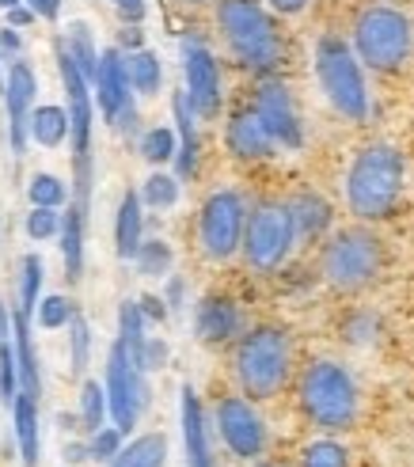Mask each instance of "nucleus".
I'll return each instance as SVG.
<instances>
[{
    "instance_id": "1",
    "label": "nucleus",
    "mask_w": 414,
    "mask_h": 467,
    "mask_svg": "<svg viewBox=\"0 0 414 467\" xmlns=\"http://www.w3.org/2000/svg\"><path fill=\"white\" fill-rule=\"evenodd\" d=\"M407 163L396 145L373 141L357 149L347 171V209L357 221H384L392 217L403 202Z\"/></svg>"
},
{
    "instance_id": "2",
    "label": "nucleus",
    "mask_w": 414,
    "mask_h": 467,
    "mask_svg": "<svg viewBox=\"0 0 414 467\" xmlns=\"http://www.w3.org/2000/svg\"><path fill=\"white\" fill-rule=\"evenodd\" d=\"M217 27H221L228 54L243 68H251V73L266 77L285 61V38L263 0H221Z\"/></svg>"
},
{
    "instance_id": "3",
    "label": "nucleus",
    "mask_w": 414,
    "mask_h": 467,
    "mask_svg": "<svg viewBox=\"0 0 414 467\" xmlns=\"http://www.w3.org/2000/svg\"><path fill=\"white\" fill-rule=\"evenodd\" d=\"M296 403H301L305 418L316 430L347 433L357 422L361 391H357V380L347 365L319 358L301 372V380H296Z\"/></svg>"
},
{
    "instance_id": "4",
    "label": "nucleus",
    "mask_w": 414,
    "mask_h": 467,
    "mask_svg": "<svg viewBox=\"0 0 414 467\" xmlns=\"http://www.w3.org/2000/svg\"><path fill=\"white\" fill-rule=\"evenodd\" d=\"M236 384L251 403L274 400L293 377V338L282 327H251L240 335L233 354Z\"/></svg>"
},
{
    "instance_id": "5",
    "label": "nucleus",
    "mask_w": 414,
    "mask_h": 467,
    "mask_svg": "<svg viewBox=\"0 0 414 467\" xmlns=\"http://www.w3.org/2000/svg\"><path fill=\"white\" fill-rule=\"evenodd\" d=\"M414 50V23L392 5H365L354 16V54L377 73H399Z\"/></svg>"
},
{
    "instance_id": "6",
    "label": "nucleus",
    "mask_w": 414,
    "mask_h": 467,
    "mask_svg": "<svg viewBox=\"0 0 414 467\" xmlns=\"http://www.w3.org/2000/svg\"><path fill=\"white\" fill-rule=\"evenodd\" d=\"M319 274L338 293H361L384 274V244L369 228H338L319 251Z\"/></svg>"
},
{
    "instance_id": "7",
    "label": "nucleus",
    "mask_w": 414,
    "mask_h": 467,
    "mask_svg": "<svg viewBox=\"0 0 414 467\" xmlns=\"http://www.w3.org/2000/svg\"><path fill=\"white\" fill-rule=\"evenodd\" d=\"M316 80L324 88L327 103L342 114L347 122H365L369 119V88H365L361 57L354 54V46L338 35H324L316 42Z\"/></svg>"
},
{
    "instance_id": "8",
    "label": "nucleus",
    "mask_w": 414,
    "mask_h": 467,
    "mask_svg": "<svg viewBox=\"0 0 414 467\" xmlns=\"http://www.w3.org/2000/svg\"><path fill=\"white\" fill-rule=\"evenodd\" d=\"M57 73L65 84V99H68V145H73V182H77V202L88 213V194H91V126H96V107H91V84L77 68V61L68 57L65 42H57Z\"/></svg>"
},
{
    "instance_id": "9",
    "label": "nucleus",
    "mask_w": 414,
    "mask_h": 467,
    "mask_svg": "<svg viewBox=\"0 0 414 467\" xmlns=\"http://www.w3.org/2000/svg\"><path fill=\"white\" fill-rule=\"evenodd\" d=\"M296 247V224L289 213V202H259L247 217L243 232V259L255 274L282 270L289 251Z\"/></svg>"
},
{
    "instance_id": "10",
    "label": "nucleus",
    "mask_w": 414,
    "mask_h": 467,
    "mask_svg": "<svg viewBox=\"0 0 414 467\" xmlns=\"http://www.w3.org/2000/svg\"><path fill=\"white\" fill-rule=\"evenodd\" d=\"M247 217H251V209H247L243 194L233 191V186L213 191L210 198H205L202 213H198V247H202L205 259L228 263L236 251H243Z\"/></svg>"
},
{
    "instance_id": "11",
    "label": "nucleus",
    "mask_w": 414,
    "mask_h": 467,
    "mask_svg": "<svg viewBox=\"0 0 414 467\" xmlns=\"http://www.w3.org/2000/svg\"><path fill=\"white\" fill-rule=\"evenodd\" d=\"M107 400H110V418L122 433H129L141 418L149 403V388H145V365L133 349L114 338L110 354H107Z\"/></svg>"
},
{
    "instance_id": "12",
    "label": "nucleus",
    "mask_w": 414,
    "mask_h": 467,
    "mask_svg": "<svg viewBox=\"0 0 414 467\" xmlns=\"http://www.w3.org/2000/svg\"><path fill=\"white\" fill-rule=\"evenodd\" d=\"M213 426L224 441V449L236 460H259L266 452V422L247 395H221L213 407Z\"/></svg>"
},
{
    "instance_id": "13",
    "label": "nucleus",
    "mask_w": 414,
    "mask_h": 467,
    "mask_svg": "<svg viewBox=\"0 0 414 467\" xmlns=\"http://www.w3.org/2000/svg\"><path fill=\"white\" fill-rule=\"evenodd\" d=\"M251 107H255V114L263 119V126L270 130V137L278 141V149L296 152V149L305 145V122H301V110H296L293 91H289L282 80L266 77V80L255 88V99H251Z\"/></svg>"
},
{
    "instance_id": "14",
    "label": "nucleus",
    "mask_w": 414,
    "mask_h": 467,
    "mask_svg": "<svg viewBox=\"0 0 414 467\" xmlns=\"http://www.w3.org/2000/svg\"><path fill=\"white\" fill-rule=\"evenodd\" d=\"M182 77H187V99L202 122H213L221 114L224 91H221V65L217 57L205 50L202 42H182Z\"/></svg>"
},
{
    "instance_id": "15",
    "label": "nucleus",
    "mask_w": 414,
    "mask_h": 467,
    "mask_svg": "<svg viewBox=\"0 0 414 467\" xmlns=\"http://www.w3.org/2000/svg\"><path fill=\"white\" fill-rule=\"evenodd\" d=\"M133 84L126 73V57L119 50H103L99 61V77H96V103L103 110V119L114 122L119 130H133L137 126V107H133Z\"/></svg>"
},
{
    "instance_id": "16",
    "label": "nucleus",
    "mask_w": 414,
    "mask_h": 467,
    "mask_svg": "<svg viewBox=\"0 0 414 467\" xmlns=\"http://www.w3.org/2000/svg\"><path fill=\"white\" fill-rule=\"evenodd\" d=\"M35 91H38V77L27 61H12L8 80H5V107H8V141L12 152L23 156L27 149V126H31V110H35Z\"/></svg>"
},
{
    "instance_id": "17",
    "label": "nucleus",
    "mask_w": 414,
    "mask_h": 467,
    "mask_svg": "<svg viewBox=\"0 0 414 467\" xmlns=\"http://www.w3.org/2000/svg\"><path fill=\"white\" fill-rule=\"evenodd\" d=\"M224 145H228V152H233L236 160H247V163L270 160L274 152H278V141H274L270 130L263 126L255 107L233 110V119H228V126H224Z\"/></svg>"
},
{
    "instance_id": "18",
    "label": "nucleus",
    "mask_w": 414,
    "mask_h": 467,
    "mask_svg": "<svg viewBox=\"0 0 414 467\" xmlns=\"http://www.w3.org/2000/svg\"><path fill=\"white\" fill-rule=\"evenodd\" d=\"M194 331L205 346L240 342L243 335V312L233 296H205L194 312Z\"/></svg>"
},
{
    "instance_id": "19",
    "label": "nucleus",
    "mask_w": 414,
    "mask_h": 467,
    "mask_svg": "<svg viewBox=\"0 0 414 467\" xmlns=\"http://www.w3.org/2000/svg\"><path fill=\"white\" fill-rule=\"evenodd\" d=\"M179 426H182V452H187V467H217L213 463V445H210V422L194 388H182L179 400Z\"/></svg>"
},
{
    "instance_id": "20",
    "label": "nucleus",
    "mask_w": 414,
    "mask_h": 467,
    "mask_svg": "<svg viewBox=\"0 0 414 467\" xmlns=\"http://www.w3.org/2000/svg\"><path fill=\"white\" fill-rule=\"evenodd\" d=\"M171 114H175V133H179V152H175V171L179 179H194L198 171V114L187 99V91H175L171 99Z\"/></svg>"
},
{
    "instance_id": "21",
    "label": "nucleus",
    "mask_w": 414,
    "mask_h": 467,
    "mask_svg": "<svg viewBox=\"0 0 414 467\" xmlns=\"http://www.w3.org/2000/svg\"><path fill=\"white\" fill-rule=\"evenodd\" d=\"M145 202L137 191H126L122 202H119V217H114V251H119V259H129L133 263V254L137 247L145 244Z\"/></svg>"
},
{
    "instance_id": "22",
    "label": "nucleus",
    "mask_w": 414,
    "mask_h": 467,
    "mask_svg": "<svg viewBox=\"0 0 414 467\" xmlns=\"http://www.w3.org/2000/svg\"><path fill=\"white\" fill-rule=\"evenodd\" d=\"M12 422H16V445L23 467H35L42 452V437H38V395L19 391L12 400Z\"/></svg>"
},
{
    "instance_id": "23",
    "label": "nucleus",
    "mask_w": 414,
    "mask_h": 467,
    "mask_svg": "<svg viewBox=\"0 0 414 467\" xmlns=\"http://www.w3.org/2000/svg\"><path fill=\"white\" fill-rule=\"evenodd\" d=\"M289 213H293V224H296V240H305V244L319 240V236H324V232L331 228V221H335L327 198H319V194H312V191L296 194V198L289 202Z\"/></svg>"
},
{
    "instance_id": "24",
    "label": "nucleus",
    "mask_w": 414,
    "mask_h": 467,
    "mask_svg": "<svg viewBox=\"0 0 414 467\" xmlns=\"http://www.w3.org/2000/svg\"><path fill=\"white\" fill-rule=\"evenodd\" d=\"M12 338H16V361H19V391L42 395V368H38V349L31 338V316L16 312L12 316Z\"/></svg>"
},
{
    "instance_id": "25",
    "label": "nucleus",
    "mask_w": 414,
    "mask_h": 467,
    "mask_svg": "<svg viewBox=\"0 0 414 467\" xmlns=\"http://www.w3.org/2000/svg\"><path fill=\"white\" fill-rule=\"evenodd\" d=\"M84 224H88V213L80 205H68L65 209V221H61V259H65V274L68 282H80L84 274Z\"/></svg>"
},
{
    "instance_id": "26",
    "label": "nucleus",
    "mask_w": 414,
    "mask_h": 467,
    "mask_svg": "<svg viewBox=\"0 0 414 467\" xmlns=\"http://www.w3.org/2000/svg\"><path fill=\"white\" fill-rule=\"evenodd\" d=\"M31 141H38L42 149H57L65 145V137L73 133V122H68V107H57V103H42L31 110Z\"/></svg>"
},
{
    "instance_id": "27",
    "label": "nucleus",
    "mask_w": 414,
    "mask_h": 467,
    "mask_svg": "<svg viewBox=\"0 0 414 467\" xmlns=\"http://www.w3.org/2000/svg\"><path fill=\"white\" fill-rule=\"evenodd\" d=\"M168 463V437L164 433H145L129 441V445L103 467H164Z\"/></svg>"
},
{
    "instance_id": "28",
    "label": "nucleus",
    "mask_w": 414,
    "mask_h": 467,
    "mask_svg": "<svg viewBox=\"0 0 414 467\" xmlns=\"http://www.w3.org/2000/svg\"><path fill=\"white\" fill-rule=\"evenodd\" d=\"M65 50H68V57L77 61V68L84 73V80H88L91 88H96V77H99V61H103V54L96 50V42H91L88 23H73V27H68Z\"/></svg>"
},
{
    "instance_id": "29",
    "label": "nucleus",
    "mask_w": 414,
    "mask_h": 467,
    "mask_svg": "<svg viewBox=\"0 0 414 467\" xmlns=\"http://www.w3.org/2000/svg\"><path fill=\"white\" fill-rule=\"evenodd\" d=\"M126 73H129V84L137 96H156L160 91V80H164V68H160V57L152 50H133L126 54Z\"/></svg>"
},
{
    "instance_id": "30",
    "label": "nucleus",
    "mask_w": 414,
    "mask_h": 467,
    "mask_svg": "<svg viewBox=\"0 0 414 467\" xmlns=\"http://www.w3.org/2000/svg\"><path fill=\"white\" fill-rule=\"evenodd\" d=\"M110 414V400H107V384H96V380H84L80 384V410H77V418H80V426L88 430V433H96L99 426H103V418Z\"/></svg>"
},
{
    "instance_id": "31",
    "label": "nucleus",
    "mask_w": 414,
    "mask_h": 467,
    "mask_svg": "<svg viewBox=\"0 0 414 467\" xmlns=\"http://www.w3.org/2000/svg\"><path fill=\"white\" fill-rule=\"evenodd\" d=\"M301 467H350V449L335 437H316L301 449Z\"/></svg>"
},
{
    "instance_id": "32",
    "label": "nucleus",
    "mask_w": 414,
    "mask_h": 467,
    "mask_svg": "<svg viewBox=\"0 0 414 467\" xmlns=\"http://www.w3.org/2000/svg\"><path fill=\"white\" fill-rule=\"evenodd\" d=\"M19 312L23 316H35L38 308V293H42V259L38 254H23V266H19Z\"/></svg>"
},
{
    "instance_id": "33",
    "label": "nucleus",
    "mask_w": 414,
    "mask_h": 467,
    "mask_svg": "<svg viewBox=\"0 0 414 467\" xmlns=\"http://www.w3.org/2000/svg\"><path fill=\"white\" fill-rule=\"evenodd\" d=\"M133 266H137V274H145V277H168V270H171V247L164 240H145L141 247H137V254H133Z\"/></svg>"
},
{
    "instance_id": "34",
    "label": "nucleus",
    "mask_w": 414,
    "mask_h": 467,
    "mask_svg": "<svg viewBox=\"0 0 414 467\" xmlns=\"http://www.w3.org/2000/svg\"><path fill=\"white\" fill-rule=\"evenodd\" d=\"M175 152H179V133H175V130H168V126L145 130V137H141V156H145L149 163H168V160H175Z\"/></svg>"
},
{
    "instance_id": "35",
    "label": "nucleus",
    "mask_w": 414,
    "mask_h": 467,
    "mask_svg": "<svg viewBox=\"0 0 414 467\" xmlns=\"http://www.w3.org/2000/svg\"><path fill=\"white\" fill-rule=\"evenodd\" d=\"M27 198H31V205L61 209L65 198H68V186H65L57 175H50V171H38V175H31V182H27Z\"/></svg>"
},
{
    "instance_id": "36",
    "label": "nucleus",
    "mask_w": 414,
    "mask_h": 467,
    "mask_svg": "<svg viewBox=\"0 0 414 467\" xmlns=\"http://www.w3.org/2000/svg\"><path fill=\"white\" fill-rule=\"evenodd\" d=\"M141 202L149 209H171L179 202V179L175 175H164V171H152L141 186Z\"/></svg>"
},
{
    "instance_id": "37",
    "label": "nucleus",
    "mask_w": 414,
    "mask_h": 467,
    "mask_svg": "<svg viewBox=\"0 0 414 467\" xmlns=\"http://www.w3.org/2000/svg\"><path fill=\"white\" fill-rule=\"evenodd\" d=\"M122 430L119 426H99L96 433H91L88 437V452H91V460H96V463H110L114 456H119L126 445H122Z\"/></svg>"
},
{
    "instance_id": "38",
    "label": "nucleus",
    "mask_w": 414,
    "mask_h": 467,
    "mask_svg": "<svg viewBox=\"0 0 414 467\" xmlns=\"http://www.w3.org/2000/svg\"><path fill=\"white\" fill-rule=\"evenodd\" d=\"M77 316V305L68 296H42L38 300V323L46 331H57V327H68Z\"/></svg>"
},
{
    "instance_id": "39",
    "label": "nucleus",
    "mask_w": 414,
    "mask_h": 467,
    "mask_svg": "<svg viewBox=\"0 0 414 467\" xmlns=\"http://www.w3.org/2000/svg\"><path fill=\"white\" fill-rule=\"evenodd\" d=\"M61 213L50 205H31V213H27V236L31 240H54L61 236Z\"/></svg>"
},
{
    "instance_id": "40",
    "label": "nucleus",
    "mask_w": 414,
    "mask_h": 467,
    "mask_svg": "<svg viewBox=\"0 0 414 467\" xmlns=\"http://www.w3.org/2000/svg\"><path fill=\"white\" fill-rule=\"evenodd\" d=\"M68 342H73V372L88 368V349H91V331H88V319L77 312L73 323H68Z\"/></svg>"
},
{
    "instance_id": "41",
    "label": "nucleus",
    "mask_w": 414,
    "mask_h": 467,
    "mask_svg": "<svg viewBox=\"0 0 414 467\" xmlns=\"http://www.w3.org/2000/svg\"><path fill=\"white\" fill-rule=\"evenodd\" d=\"M347 338H350L354 346H369V342L377 338V319H373L369 312L350 316V319H347Z\"/></svg>"
},
{
    "instance_id": "42",
    "label": "nucleus",
    "mask_w": 414,
    "mask_h": 467,
    "mask_svg": "<svg viewBox=\"0 0 414 467\" xmlns=\"http://www.w3.org/2000/svg\"><path fill=\"white\" fill-rule=\"evenodd\" d=\"M141 365H145V372L164 368L168 365V342L164 338H149L145 342V354H141Z\"/></svg>"
},
{
    "instance_id": "43",
    "label": "nucleus",
    "mask_w": 414,
    "mask_h": 467,
    "mask_svg": "<svg viewBox=\"0 0 414 467\" xmlns=\"http://www.w3.org/2000/svg\"><path fill=\"white\" fill-rule=\"evenodd\" d=\"M137 305H141V312H145V319H149V323H164V319H168V312H171V308H168V300H164V296H152V293H149V296H141Z\"/></svg>"
},
{
    "instance_id": "44",
    "label": "nucleus",
    "mask_w": 414,
    "mask_h": 467,
    "mask_svg": "<svg viewBox=\"0 0 414 467\" xmlns=\"http://www.w3.org/2000/svg\"><path fill=\"white\" fill-rule=\"evenodd\" d=\"M164 300H168V308H171V312H179L182 305H187V282H182V277H168Z\"/></svg>"
},
{
    "instance_id": "45",
    "label": "nucleus",
    "mask_w": 414,
    "mask_h": 467,
    "mask_svg": "<svg viewBox=\"0 0 414 467\" xmlns=\"http://www.w3.org/2000/svg\"><path fill=\"white\" fill-rule=\"evenodd\" d=\"M114 8L126 23H141L145 19V0H114Z\"/></svg>"
},
{
    "instance_id": "46",
    "label": "nucleus",
    "mask_w": 414,
    "mask_h": 467,
    "mask_svg": "<svg viewBox=\"0 0 414 467\" xmlns=\"http://www.w3.org/2000/svg\"><path fill=\"white\" fill-rule=\"evenodd\" d=\"M263 5H266L270 12H278V16H296V12H305L312 0H263Z\"/></svg>"
},
{
    "instance_id": "47",
    "label": "nucleus",
    "mask_w": 414,
    "mask_h": 467,
    "mask_svg": "<svg viewBox=\"0 0 414 467\" xmlns=\"http://www.w3.org/2000/svg\"><path fill=\"white\" fill-rule=\"evenodd\" d=\"M61 456H65V463H84V460H91V452H88V441H84V445H80V441H73V445H65L61 449Z\"/></svg>"
},
{
    "instance_id": "48",
    "label": "nucleus",
    "mask_w": 414,
    "mask_h": 467,
    "mask_svg": "<svg viewBox=\"0 0 414 467\" xmlns=\"http://www.w3.org/2000/svg\"><path fill=\"white\" fill-rule=\"evenodd\" d=\"M27 8H35V16H42V19H57L61 0H27Z\"/></svg>"
},
{
    "instance_id": "49",
    "label": "nucleus",
    "mask_w": 414,
    "mask_h": 467,
    "mask_svg": "<svg viewBox=\"0 0 414 467\" xmlns=\"http://www.w3.org/2000/svg\"><path fill=\"white\" fill-rule=\"evenodd\" d=\"M27 23H35V8H23V5H19V8L8 12V27L19 31V27H27Z\"/></svg>"
},
{
    "instance_id": "50",
    "label": "nucleus",
    "mask_w": 414,
    "mask_h": 467,
    "mask_svg": "<svg viewBox=\"0 0 414 467\" xmlns=\"http://www.w3.org/2000/svg\"><path fill=\"white\" fill-rule=\"evenodd\" d=\"M0 50H5L8 57L19 54V35H16V27H5V31H0Z\"/></svg>"
},
{
    "instance_id": "51",
    "label": "nucleus",
    "mask_w": 414,
    "mask_h": 467,
    "mask_svg": "<svg viewBox=\"0 0 414 467\" xmlns=\"http://www.w3.org/2000/svg\"><path fill=\"white\" fill-rule=\"evenodd\" d=\"M23 5V0H0V8H5V12H12V8H19Z\"/></svg>"
},
{
    "instance_id": "52",
    "label": "nucleus",
    "mask_w": 414,
    "mask_h": 467,
    "mask_svg": "<svg viewBox=\"0 0 414 467\" xmlns=\"http://www.w3.org/2000/svg\"><path fill=\"white\" fill-rule=\"evenodd\" d=\"M187 5H210V0H187Z\"/></svg>"
},
{
    "instance_id": "53",
    "label": "nucleus",
    "mask_w": 414,
    "mask_h": 467,
    "mask_svg": "<svg viewBox=\"0 0 414 467\" xmlns=\"http://www.w3.org/2000/svg\"><path fill=\"white\" fill-rule=\"evenodd\" d=\"M255 467H278V463H255Z\"/></svg>"
},
{
    "instance_id": "54",
    "label": "nucleus",
    "mask_w": 414,
    "mask_h": 467,
    "mask_svg": "<svg viewBox=\"0 0 414 467\" xmlns=\"http://www.w3.org/2000/svg\"><path fill=\"white\" fill-rule=\"evenodd\" d=\"M0 96H5V88H0Z\"/></svg>"
}]
</instances>
